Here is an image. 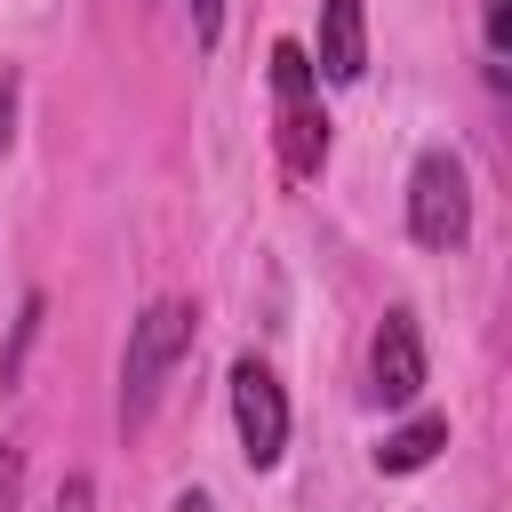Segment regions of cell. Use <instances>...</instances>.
Segmentation results:
<instances>
[{"instance_id":"6da1fadb","label":"cell","mask_w":512,"mask_h":512,"mask_svg":"<svg viewBox=\"0 0 512 512\" xmlns=\"http://www.w3.org/2000/svg\"><path fill=\"white\" fill-rule=\"evenodd\" d=\"M192 320H200V312L168 296V304H152V312L128 328V360H120V424H128V432H136V424L160 408L168 368L192 352Z\"/></svg>"},{"instance_id":"7a4b0ae2","label":"cell","mask_w":512,"mask_h":512,"mask_svg":"<svg viewBox=\"0 0 512 512\" xmlns=\"http://www.w3.org/2000/svg\"><path fill=\"white\" fill-rule=\"evenodd\" d=\"M312 88H320L312 56H304L296 40H280V48H272V96H280V160H288L296 176H312V168L328 160V112L312 104Z\"/></svg>"},{"instance_id":"3957f363","label":"cell","mask_w":512,"mask_h":512,"mask_svg":"<svg viewBox=\"0 0 512 512\" xmlns=\"http://www.w3.org/2000/svg\"><path fill=\"white\" fill-rule=\"evenodd\" d=\"M408 232H416V248H464V232H472V184H464L456 152H424L416 160V176H408Z\"/></svg>"},{"instance_id":"277c9868","label":"cell","mask_w":512,"mask_h":512,"mask_svg":"<svg viewBox=\"0 0 512 512\" xmlns=\"http://www.w3.org/2000/svg\"><path fill=\"white\" fill-rule=\"evenodd\" d=\"M232 424H240V456L256 472H272L288 456V392L264 360H232Z\"/></svg>"},{"instance_id":"5b68a950","label":"cell","mask_w":512,"mask_h":512,"mask_svg":"<svg viewBox=\"0 0 512 512\" xmlns=\"http://www.w3.org/2000/svg\"><path fill=\"white\" fill-rule=\"evenodd\" d=\"M368 392L384 400V408H408L416 392H424V336H416V320L408 312H384V328H376V352H368Z\"/></svg>"},{"instance_id":"8992f818","label":"cell","mask_w":512,"mask_h":512,"mask_svg":"<svg viewBox=\"0 0 512 512\" xmlns=\"http://www.w3.org/2000/svg\"><path fill=\"white\" fill-rule=\"evenodd\" d=\"M312 72L336 88H352L368 72V8L360 0H320V64Z\"/></svg>"},{"instance_id":"52a82bcc","label":"cell","mask_w":512,"mask_h":512,"mask_svg":"<svg viewBox=\"0 0 512 512\" xmlns=\"http://www.w3.org/2000/svg\"><path fill=\"white\" fill-rule=\"evenodd\" d=\"M440 448H448V416H408L400 432H384V448H376V472H424Z\"/></svg>"},{"instance_id":"ba28073f","label":"cell","mask_w":512,"mask_h":512,"mask_svg":"<svg viewBox=\"0 0 512 512\" xmlns=\"http://www.w3.org/2000/svg\"><path fill=\"white\" fill-rule=\"evenodd\" d=\"M40 320H48V304H40V296H24V312H16V336H8V352H0V384H16V376H24V352H32Z\"/></svg>"},{"instance_id":"9c48e42d","label":"cell","mask_w":512,"mask_h":512,"mask_svg":"<svg viewBox=\"0 0 512 512\" xmlns=\"http://www.w3.org/2000/svg\"><path fill=\"white\" fill-rule=\"evenodd\" d=\"M0 512H24V448L0 440Z\"/></svg>"},{"instance_id":"30bf717a","label":"cell","mask_w":512,"mask_h":512,"mask_svg":"<svg viewBox=\"0 0 512 512\" xmlns=\"http://www.w3.org/2000/svg\"><path fill=\"white\" fill-rule=\"evenodd\" d=\"M480 32H488V56L512 48V0H480Z\"/></svg>"},{"instance_id":"8fae6325","label":"cell","mask_w":512,"mask_h":512,"mask_svg":"<svg viewBox=\"0 0 512 512\" xmlns=\"http://www.w3.org/2000/svg\"><path fill=\"white\" fill-rule=\"evenodd\" d=\"M184 16H192V40L216 48V32H224V0H184Z\"/></svg>"},{"instance_id":"7c38bea8","label":"cell","mask_w":512,"mask_h":512,"mask_svg":"<svg viewBox=\"0 0 512 512\" xmlns=\"http://www.w3.org/2000/svg\"><path fill=\"white\" fill-rule=\"evenodd\" d=\"M16 96H24V80H16V64H0V152L16 136Z\"/></svg>"},{"instance_id":"4fadbf2b","label":"cell","mask_w":512,"mask_h":512,"mask_svg":"<svg viewBox=\"0 0 512 512\" xmlns=\"http://www.w3.org/2000/svg\"><path fill=\"white\" fill-rule=\"evenodd\" d=\"M56 512H96V480H88V472H64V488H56Z\"/></svg>"},{"instance_id":"5bb4252c","label":"cell","mask_w":512,"mask_h":512,"mask_svg":"<svg viewBox=\"0 0 512 512\" xmlns=\"http://www.w3.org/2000/svg\"><path fill=\"white\" fill-rule=\"evenodd\" d=\"M176 512H216V504H208L200 488H184V496H176Z\"/></svg>"}]
</instances>
